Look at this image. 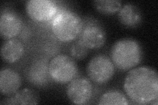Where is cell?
Returning a JSON list of instances; mask_svg holds the SVG:
<instances>
[{
  "mask_svg": "<svg viewBox=\"0 0 158 105\" xmlns=\"http://www.w3.org/2000/svg\"><path fill=\"white\" fill-rule=\"evenodd\" d=\"M25 9L28 15L38 22L51 19L58 11L57 4L51 0H29L25 3Z\"/></svg>",
  "mask_w": 158,
  "mask_h": 105,
  "instance_id": "52a82bcc",
  "label": "cell"
},
{
  "mask_svg": "<svg viewBox=\"0 0 158 105\" xmlns=\"http://www.w3.org/2000/svg\"><path fill=\"white\" fill-rule=\"evenodd\" d=\"M124 89L128 97L135 104L157 105V72L154 68L146 66L131 70L125 78Z\"/></svg>",
  "mask_w": 158,
  "mask_h": 105,
  "instance_id": "6da1fadb",
  "label": "cell"
},
{
  "mask_svg": "<svg viewBox=\"0 0 158 105\" xmlns=\"http://www.w3.org/2000/svg\"><path fill=\"white\" fill-rule=\"evenodd\" d=\"M21 83L20 75L13 70L5 68L0 72V92L3 95L9 96L17 92Z\"/></svg>",
  "mask_w": 158,
  "mask_h": 105,
  "instance_id": "30bf717a",
  "label": "cell"
},
{
  "mask_svg": "<svg viewBox=\"0 0 158 105\" xmlns=\"http://www.w3.org/2000/svg\"><path fill=\"white\" fill-rule=\"evenodd\" d=\"M24 53V45L16 38L7 39L3 43L1 48L2 58L8 63L17 62L23 57Z\"/></svg>",
  "mask_w": 158,
  "mask_h": 105,
  "instance_id": "8fae6325",
  "label": "cell"
},
{
  "mask_svg": "<svg viewBox=\"0 0 158 105\" xmlns=\"http://www.w3.org/2000/svg\"><path fill=\"white\" fill-rule=\"evenodd\" d=\"M23 22L19 14L11 10H5L0 17V34L5 39L17 36L21 32Z\"/></svg>",
  "mask_w": 158,
  "mask_h": 105,
  "instance_id": "9c48e42d",
  "label": "cell"
},
{
  "mask_svg": "<svg viewBox=\"0 0 158 105\" xmlns=\"http://www.w3.org/2000/svg\"><path fill=\"white\" fill-rule=\"evenodd\" d=\"M48 71L53 81L59 83H66L75 79L78 73V67L71 57L60 54L51 60Z\"/></svg>",
  "mask_w": 158,
  "mask_h": 105,
  "instance_id": "277c9868",
  "label": "cell"
},
{
  "mask_svg": "<svg viewBox=\"0 0 158 105\" xmlns=\"http://www.w3.org/2000/svg\"><path fill=\"white\" fill-rule=\"evenodd\" d=\"M98 104L101 105H126L129 104V102L123 93L115 91V90H112V91H109L103 94L99 99Z\"/></svg>",
  "mask_w": 158,
  "mask_h": 105,
  "instance_id": "5bb4252c",
  "label": "cell"
},
{
  "mask_svg": "<svg viewBox=\"0 0 158 105\" xmlns=\"http://www.w3.org/2000/svg\"><path fill=\"white\" fill-rule=\"evenodd\" d=\"M79 41L89 49H100L106 42V33L100 25L88 24L83 28Z\"/></svg>",
  "mask_w": 158,
  "mask_h": 105,
  "instance_id": "ba28073f",
  "label": "cell"
},
{
  "mask_svg": "<svg viewBox=\"0 0 158 105\" xmlns=\"http://www.w3.org/2000/svg\"><path fill=\"white\" fill-rule=\"evenodd\" d=\"M88 78L98 84L109 82L115 73V65L110 58L100 54L92 57L86 67Z\"/></svg>",
  "mask_w": 158,
  "mask_h": 105,
  "instance_id": "5b68a950",
  "label": "cell"
},
{
  "mask_svg": "<svg viewBox=\"0 0 158 105\" xmlns=\"http://www.w3.org/2000/svg\"><path fill=\"white\" fill-rule=\"evenodd\" d=\"M89 49L80 42L78 41L73 44L71 47V55L73 58L77 60H82L85 59L88 54Z\"/></svg>",
  "mask_w": 158,
  "mask_h": 105,
  "instance_id": "2e32d148",
  "label": "cell"
},
{
  "mask_svg": "<svg viewBox=\"0 0 158 105\" xmlns=\"http://www.w3.org/2000/svg\"><path fill=\"white\" fill-rule=\"evenodd\" d=\"M118 18L121 24L130 28L136 27L142 22L140 11L131 3H127L121 7L118 13Z\"/></svg>",
  "mask_w": 158,
  "mask_h": 105,
  "instance_id": "4fadbf2b",
  "label": "cell"
},
{
  "mask_svg": "<svg viewBox=\"0 0 158 105\" xmlns=\"http://www.w3.org/2000/svg\"><path fill=\"white\" fill-rule=\"evenodd\" d=\"M111 58L115 67L122 71L131 70L140 64L142 50L140 43L132 38L116 42L111 50Z\"/></svg>",
  "mask_w": 158,
  "mask_h": 105,
  "instance_id": "7a4b0ae2",
  "label": "cell"
},
{
  "mask_svg": "<svg viewBox=\"0 0 158 105\" xmlns=\"http://www.w3.org/2000/svg\"><path fill=\"white\" fill-rule=\"evenodd\" d=\"M84 28L81 17L71 11H62L56 14L52 22V30L56 37L63 42L75 40Z\"/></svg>",
  "mask_w": 158,
  "mask_h": 105,
  "instance_id": "3957f363",
  "label": "cell"
},
{
  "mask_svg": "<svg viewBox=\"0 0 158 105\" xmlns=\"http://www.w3.org/2000/svg\"><path fill=\"white\" fill-rule=\"evenodd\" d=\"M40 102L38 93L31 88H24L7 96L0 103L1 104H37Z\"/></svg>",
  "mask_w": 158,
  "mask_h": 105,
  "instance_id": "7c38bea8",
  "label": "cell"
},
{
  "mask_svg": "<svg viewBox=\"0 0 158 105\" xmlns=\"http://www.w3.org/2000/svg\"><path fill=\"white\" fill-rule=\"evenodd\" d=\"M66 93L70 101L76 104H85L93 95V86L85 77L73 79L67 85Z\"/></svg>",
  "mask_w": 158,
  "mask_h": 105,
  "instance_id": "8992f818",
  "label": "cell"
},
{
  "mask_svg": "<svg viewBox=\"0 0 158 105\" xmlns=\"http://www.w3.org/2000/svg\"><path fill=\"white\" fill-rule=\"evenodd\" d=\"M94 6L99 12L103 14H113L119 11L121 2L117 0H98L93 2Z\"/></svg>",
  "mask_w": 158,
  "mask_h": 105,
  "instance_id": "9a60e30c",
  "label": "cell"
}]
</instances>
